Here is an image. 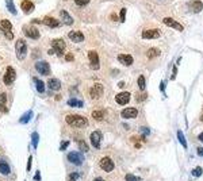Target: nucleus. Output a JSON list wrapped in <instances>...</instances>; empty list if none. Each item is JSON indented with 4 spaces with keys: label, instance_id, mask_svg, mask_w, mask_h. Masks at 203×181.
I'll list each match as a JSON object with an SVG mask.
<instances>
[{
    "label": "nucleus",
    "instance_id": "34",
    "mask_svg": "<svg viewBox=\"0 0 203 181\" xmlns=\"http://www.w3.org/2000/svg\"><path fill=\"white\" fill-rule=\"evenodd\" d=\"M31 139H33V146H34V147L38 146V142H39V135H38V132H33Z\"/></svg>",
    "mask_w": 203,
    "mask_h": 181
},
{
    "label": "nucleus",
    "instance_id": "49",
    "mask_svg": "<svg viewBox=\"0 0 203 181\" xmlns=\"http://www.w3.org/2000/svg\"><path fill=\"white\" fill-rule=\"evenodd\" d=\"M65 59H67V61H73V56H72V54H67V56H65Z\"/></svg>",
    "mask_w": 203,
    "mask_h": 181
},
{
    "label": "nucleus",
    "instance_id": "40",
    "mask_svg": "<svg viewBox=\"0 0 203 181\" xmlns=\"http://www.w3.org/2000/svg\"><path fill=\"white\" fill-rule=\"evenodd\" d=\"M125 18H126V8H122L121 10V22H125Z\"/></svg>",
    "mask_w": 203,
    "mask_h": 181
},
{
    "label": "nucleus",
    "instance_id": "10",
    "mask_svg": "<svg viewBox=\"0 0 203 181\" xmlns=\"http://www.w3.org/2000/svg\"><path fill=\"white\" fill-rule=\"evenodd\" d=\"M88 58H89V65L94 70L99 69V56L95 50H89L88 52Z\"/></svg>",
    "mask_w": 203,
    "mask_h": 181
},
{
    "label": "nucleus",
    "instance_id": "19",
    "mask_svg": "<svg viewBox=\"0 0 203 181\" xmlns=\"http://www.w3.org/2000/svg\"><path fill=\"white\" fill-rule=\"evenodd\" d=\"M100 141H102V132L100 131H94L91 134V143L95 147L100 146Z\"/></svg>",
    "mask_w": 203,
    "mask_h": 181
},
{
    "label": "nucleus",
    "instance_id": "8",
    "mask_svg": "<svg viewBox=\"0 0 203 181\" xmlns=\"http://www.w3.org/2000/svg\"><path fill=\"white\" fill-rule=\"evenodd\" d=\"M99 166L102 168V170L104 172H112L114 170V162H112L111 158H109V157H104V158H102L100 162H99Z\"/></svg>",
    "mask_w": 203,
    "mask_h": 181
},
{
    "label": "nucleus",
    "instance_id": "36",
    "mask_svg": "<svg viewBox=\"0 0 203 181\" xmlns=\"http://www.w3.org/2000/svg\"><path fill=\"white\" fill-rule=\"evenodd\" d=\"M138 87H140L141 90L145 89V77L144 76H140V77H138Z\"/></svg>",
    "mask_w": 203,
    "mask_h": 181
},
{
    "label": "nucleus",
    "instance_id": "42",
    "mask_svg": "<svg viewBox=\"0 0 203 181\" xmlns=\"http://www.w3.org/2000/svg\"><path fill=\"white\" fill-rule=\"evenodd\" d=\"M68 146H69V141H64V142H61V147H60V150H65Z\"/></svg>",
    "mask_w": 203,
    "mask_h": 181
},
{
    "label": "nucleus",
    "instance_id": "4",
    "mask_svg": "<svg viewBox=\"0 0 203 181\" xmlns=\"http://www.w3.org/2000/svg\"><path fill=\"white\" fill-rule=\"evenodd\" d=\"M52 46H53V52L56 53L57 56H64V53H65V41L64 39H53L52 41Z\"/></svg>",
    "mask_w": 203,
    "mask_h": 181
},
{
    "label": "nucleus",
    "instance_id": "11",
    "mask_svg": "<svg viewBox=\"0 0 203 181\" xmlns=\"http://www.w3.org/2000/svg\"><path fill=\"white\" fill-rule=\"evenodd\" d=\"M103 95V85L102 84H95L94 87L91 88V90H89V96H91L94 100H96V99H99Z\"/></svg>",
    "mask_w": 203,
    "mask_h": 181
},
{
    "label": "nucleus",
    "instance_id": "7",
    "mask_svg": "<svg viewBox=\"0 0 203 181\" xmlns=\"http://www.w3.org/2000/svg\"><path fill=\"white\" fill-rule=\"evenodd\" d=\"M35 69H37V72L39 74H42V76H49L50 74V66L46 61H38V62L35 64Z\"/></svg>",
    "mask_w": 203,
    "mask_h": 181
},
{
    "label": "nucleus",
    "instance_id": "43",
    "mask_svg": "<svg viewBox=\"0 0 203 181\" xmlns=\"http://www.w3.org/2000/svg\"><path fill=\"white\" fill-rule=\"evenodd\" d=\"M77 177H79V174L77 173H70L69 174V181H77Z\"/></svg>",
    "mask_w": 203,
    "mask_h": 181
},
{
    "label": "nucleus",
    "instance_id": "26",
    "mask_svg": "<svg viewBox=\"0 0 203 181\" xmlns=\"http://www.w3.org/2000/svg\"><path fill=\"white\" fill-rule=\"evenodd\" d=\"M160 56V50L156 49V47H152L146 52V57L148 58H156V57Z\"/></svg>",
    "mask_w": 203,
    "mask_h": 181
},
{
    "label": "nucleus",
    "instance_id": "3",
    "mask_svg": "<svg viewBox=\"0 0 203 181\" xmlns=\"http://www.w3.org/2000/svg\"><path fill=\"white\" fill-rule=\"evenodd\" d=\"M0 30L3 31L4 37H6L7 39H12V38H14V34H12V25H11L10 21H7V19L0 21Z\"/></svg>",
    "mask_w": 203,
    "mask_h": 181
},
{
    "label": "nucleus",
    "instance_id": "17",
    "mask_svg": "<svg viewBox=\"0 0 203 181\" xmlns=\"http://www.w3.org/2000/svg\"><path fill=\"white\" fill-rule=\"evenodd\" d=\"M118 61L121 64H123V65L130 66L131 64L134 62V58L130 56V54H119V56H118Z\"/></svg>",
    "mask_w": 203,
    "mask_h": 181
},
{
    "label": "nucleus",
    "instance_id": "52",
    "mask_svg": "<svg viewBox=\"0 0 203 181\" xmlns=\"http://www.w3.org/2000/svg\"><path fill=\"white\" fill-rule=\"evenodd\" d=\"M199 141H200V142H203V132H202V134H199Z\"/></svg>",
    "mask_w": 203,
    "mask_h": 181
},
{
    "label": "nucleus",
    "instance_id": "1",
    "mask_svg": "<svg viewBox=\"0 0 203 181\" xmlns=\"http://www.w3.org/2000/svg\"><path fill=\"white\" fill-rule=\"evenodd\" d=\"M65 120L72 127H87L88 126V119L81 115H68Z\"/></svg>",
    "mask_w": 203,
    "mask_h": 181
},
{
    "label": "nucleus",
    "instance_id": "32",
    "mask_svg": "<svg viewBox=\"0 0 203 181\" xmlns=\"http://www.w3.org/2000/svg\"><path fill=\"white\" fill-rule=\"evenodd\" d=\"M177 138H179V142L182 143V146L186 149L187 147V141H186V138H184V135H183V131H180V130L177 131Z\"/></svg>",
    "mask_w": 203,
    "mask_h": 181
},
{
    "label": "nucleus",
    "instance_id": "2",
    "mask_svg": "<svg viewBox=\"0 0 203 181\" xmlns=\"http://www.w3.org/2000/svg\"><path fill=\"white\" fill-rule=\"evenodd\" d=\"M15 53H16V57L19 59H25L26 54H27V43H26L25 39L19 38L15 43Z\"/></svg>",
    "mask_w": 203,
    "mask_h": 181
},
{
    "label": "nucleus",
    "instance_id": "29",
    "mask_svg": "<svg viewBox=\"0 0 203 181\" xmlns=\"http://www.w3.org/2000/svg\"><path fill=\"white\" fill-rule=\"evenodd\" d=\"M31 118H33V111H27L25 115L21 118V120H19V122H21L22 124H26V123L30 122V119H31Z\"/></svg>",
    "mask_w": 203,
    "mask_h": 181
},
{
    "label": "nucleus",
    "instance_id": "37",
    "mask_svg": "<svg viewBox=\"0 0 203 181\" xmlns=\"http://www.w3.org/2000/svg\"><path fill=\"white\" fill-rule=\"evenodd\" d=\"M126 181H141V177H137L134 174H126Z\"/></svg>",
    "mask_w": 203,
    "mask_h": 181
},
{
    "label": "nucleus",
    "instance_id": "25",
    "mask_svg": "<svg viewBox=\"0 0 203 181\" xmlns=\"http://www.w3.org/2000/svg\"><path fill=\"white\" fill-rule=\"evenodd\" d=\"M11 172V168L7 162H3V161H0V173L1 174H10Z\"/></svg>",
    "mask_w": 203,
    "mask_h": 181
},
{
    "label": "nucleus",
    "instance_id": "22",
    "mask_svg": "<svg viewBox=\"0 0 203 181\" xmlns=\"http://www.w3.org/2000/svg\"><path fill=\"white\" fill-rule=\"evenodd\" d=\"M21 8H22V11H25V12H30V11L34 10V4H33V1H30V0H23L21 3Z\"/></svg>",
    "mask_w": 203,
    "mask_h": 181
},
{
    "label": "nucleus",
    "instance_id": "9",
    "mask_svg": "<svg viewBox=\"0 0 203 181\" xmlns=\"http://www.w3.org/2000/svg\"><path fill=\"white\" fill-rule=\"evenodd\" d=\"M23 31H25V35L31 39H38L39 38V31L38 28L34 27V26H25L23 27Z\"/></svg>",
    "mask_w": 203,
    "mask_h": 181
},
{
    "label": "nucleus",
    "instance_id": "39",
    "mask_svg": "<svg viewBox=\"0 0 203 181\" xmlns=\"http://www.w3.org/2000/svg\"><path fill=\"white\" fill-rule=\"evenodd\" d=\"M140 132L141 134H144V135H149V134H150V130L148 129V127H141Z\"/></svg>",
    "mask_w": 203,
    "mask_h": 181
},
{
    "label": "nucleus",
    "instance_id": "13",
    "mask_svg": "<svg viewBox=\"0 0 203 181\" xmlns=\"http://www.w3.org/2000/svg\"><path fill=\"white\" fill-rule=\"evenodd\" d=\"M122 118L125 119H133V118H137L138 116V110L137 108H125L122 112H121Z\"/></svg>",
    "mask_w": 203,
    "mask_h": 181
},
{
    "label": "nucleus",
    "instance_id": "14",
    "mask_svg": "<svg viewBox=\"0 0 203 181\" xmlns=\"http://www.w3.org/2000/svg\"><path fill=\"white\" fill-rule=\"evenodd\" d=\"M115 101L121 105L126 104V103H129L130 101V93L129 92H121V93H118L115 96Z\"/></svg>",
    "mask_w": 203,
    "mask_h": 181
},
{
    "label": "nucleus",
    "instance_id": "47",
    "mask_svg": "<svg viewBox=\"0 0 203 181\" xmlns=\"http://www.w3.org/2000/svg\"><path fill=\"white\" fill-rule=\"evenodd\" d=\"M34 180H35V181H39V180H41V173H39V170H37V172H35Z\"/></svg>",
    "mask_w": 203,
    "mask_h": 181
},
{
    "label": "nucleus",
    "instance_id": "21",
    "mask_svg": "<svg viewBox=\"0 0 203 181\" xmlns=\"http://www.w3.org/2000/svg\"><path fill=\"white\" fill-rule=\"evenodd\" d=\"M60 15H61V19H62V22H64V23H65L67 26L73 25V18L70 16V15L68 14L67 11H61V12H60Z\"/></svg>",
    "mask_w": 203,
    "mask_h": 181
},
{
    "label": "nucleus",
    "instance_id": "31",
    "mask_svg": "<svg viewBox=\"0 0 203 181\" xmlns=\"http://www.w3.org/2000/svg\"><path fill=\"white\" fill-rule=\"evenodd\" d=\"M68 105H70V107H83L84 103L81 100H77V99H70V100H68Z\"/></svg>",
    "mask_w": 203,
    "mask_h": 181
},
{
    "label": "nucleus",
    "instance_id": "24",
    "mask_svg": "<svg viewBox=\"0 0 203 181\" xmlns=\"http://www.w3.org/2000/svg\"><path fill=\"white\" fill-rule=\"evenodd\" d=\"M6 103H7V95L0 93V110L4 111V112H8L7 107H6Z\"/></svg>",
    "mask_w": 203,
    "mask_h": 181
},
{
    "label": "nucleus",
    "instance_id": "30",
    "mask_svg": "<svg viewBox=\"0 0 203 181\" xmlns=\"http://www.w3.org/2000/svg\"><path fill=\"white\" fill-rule=\"evenodd\" d=\"M6 6H7L8 11H10L12 15H16V8L14 6V0H6Z\"/></svg>",
    "mask_w": 203,
    "mask_h": 181
},
{
    "label": "nucleus",
    "instance_id": "18",
    "mask_svg": "<svg viewBox=\"0 0 203 181\" xmlns=\"http://www.w3.org/2000/svg\"><path fill=\"white\" fill-rule=\"evenodd\" d=\"M42 23H45L46 26H49V27H52V28L60 27V21H57V19H54V18H52V16H45Z\"/></svg>",
    "mask_w": 203,
    "mask_h": 181
},
{
    "label": "nucleus",
    "instance_id": "28",
    "mask_svg": "<svg viewBox=\"0 0 203 181\" xmlns=\"http://www.w3.org/2000/svg\"><path fill=\"white\" fill-rule=\"evenodd\" d=\"M35 83V87H37V90H38L39 93H42L43 90H45V84H43L42 80H39V78H33Z\"/></svg>",
    "mask_w": 203,
    "mask_h": 181
},
{
    "label": "nucleus",
    "instance_id": "6",
    "mask_svg": "<svg viewBox=\"0 0 203 181\" xmlns=\"http://www.w3.org/2000/svg\"><path fill=\"white\" fill-rule=\"evenodd\" d=\"M15 78H16V72H15V69L12 66H7L6 74H4V77H3L4 84H6V85H11V84L15 81Z\"/></svg>",
    "mask_w": 203,
    "mask_h": 181
},
{
    "label": "nucleus",
    "instance_id": "45",
    "mask_svg": "<svg viewBox=\"0 0 203 181\" xmlns=\"http://www.w3.org/2000/svg\"><path fill=\"white\" fill-rule=\"evenodd\" d=\"M145 99H146V95L145 93H142V96H141V95H138V96H137V101H142V100H145Z\"/></svg>",
    "mask_w": 203,
    "mask_h": 181
},
{
    "label": "nucleus",
    "instance_id": "5",
    "mask_svg": "<svg viewBox=\"0 0 203 181\" xmlns=\"http://www.w3.org/2000/svg\"><path fill=\"white\" fill-rule=\"evenodd\" d=\"M68 161L70 164H75V165H81L84 162V156L81 151H70L68 154Z\"/></svg>",
    "mask_w": 203,
    "mask_h": 181
},
{
    "label": "nucleus",
    "instance_id": "53",
    "mask_svg": "<svg viewBox=\"0 0 203 181\" xmlns=\"http://www.w3.org/2000/svg\"><path fill=\"white\" fill-rule=\"evenodd\" d=\"M94 181H103V180H102V178H95Z\"/></svg>",
    "mask_w": 203,
    "mask_h": 181
},
{
    "label": "nucleus",
    "instance_id": "23",
    "mask_svg": "<svg viewBox=\"0 0 203 181\" xmlns=\"http://www.w3.org/2000/svg\"><path fill=\"white\" fill-rule=\"evenodd\" d=\"M48 85H49V88L52 90H60V88H61V83H60V80H57V78H50Z\"/></svg>",
    "mask_w": 203,
    "mask_h": 181
},
{
    "label": "nucleus",
    "instance_id": "48",
    "mask_svg": "<svg viewBox=\"0 0 203 181\" xmlns=\"http://www.w3.org/2000/svg\"><path fill=\"white\" fill-rule=\"evenodd\" d=\"M165 85H167V84H165V81H163V83L160 84V89H161V92H164V90H165Z\"/></svg>",
    "mask_w": 203,
    "mask_h": 181
},
{
    "label": "nucleus",
    "instance_id": "35",
    "mask_svg": "<svg viewBox=\"0 0 203 181\" xmlns=\"http://www.w3.org/2000/svg\"><path fill=\"white\" fill-rule=\"evenodd\" d=\"M202 173H203V169L200 166L195 168V169L192 170V176H194V177H200V176H202Z\"/></svg>",
    "mask_w": 203,
    "mask_h": 181
},
{
    "label": "nucleus",
    "instance_id": "33",
    "mask_svg": "<svg viewBox=\"0 0 203 181\" xmlns=\"http://www.w3.org/2000/svg\"><path fill=\"white\" fill-rule=\"evenodd\" d=\"M79 147H80V151H81V153H87L88 149H89V147H88V145L84 142V141H80V142H79Z\"/></svg>",
    "mask_w": 203,
    "mask_h": 181
},
{
    "label": "nucleus",
    "instance_id": "16",
    "mask_svg": "<svg viewBox=\"0 0 203 181\" xmlns=\"http://www.w3.org/2000/svg\"><path fill=\"white\" fill-rule=\"evenodd\" d=\"M158 37H160V31L158 30H154V28H152V30H145L142 33V38H145V39H156Z\"/></svg>",
    "mask_w": 203,
    "mask_h": 181
},
{
    "label": "nucleus",
    "instance_id": "38",
    "mask_svg": "<svg viewBox=\"0 0 203 181\" xmlns=\"http://www.w3.org/2000/svg\"><path fill=\"white\" fill-rule=\"evenodd\" d=\"M89 1H91V0H75V3H76L77 6H80V7H83V6H87Z\"/></svg>",
    "mask_w": 203,
    "mask_h": 181
},
{
    "label": "nucleus",
    "instance_id": "15",
    "mask_svg": "<svg viewBox=\"0 0 203 181\" xmlns=\"http://www.w3.org/2000/svg\"><path fill=\"white\" fill-rule=\"evenodd\" d=\"M68 37H69V39L72 42H76V43H79V42H83L84 41V34L81 31H70L69 34H68Z\"/></svg>",
    "mask_w": 203,
    "mask_h": 181
},
{
    "label": "nucleus",
    "instance_id": "41",
    "mask_svg": "<svg viewBox=\"0 0 203 181\" xmlns=\"http://www.w3.org/2000/svg\"><path fill=\"white\" fill-rule=\"evenodd\" d=\"M131 142H134V145H136L137 149H140V147L142 146V145H141V142H138V139H137L136 136H133V138H131Z\"/></svg>",
    "mask_w": 203,
    "mask_h": 181
},
{
    "label": "nucleus",
    "instance_id": "44",
    "mask_svg": "<svg viewBox=\"0 0 203 181\" xmlns=\"http://www.w3.org/2000/svg\"><path fill=\"white\" fill-rule=\"evenodd\" d=\"M176 73H177V68H176V66H173V72H172L171 80H175V78H176Z\"/></svg>",
    "mask_w": 203,
    "mask_h": 181
},
{
    "label": "nucleus",
    "instance_id": "27",
    "mask_svg": "<svg viewBox=\"0 0 203 181\" xmlns=\"http://www.w3.org/2000/svg\"><path fill=\"white\" fill-rule=\"evenodd\" d=\"M92 118H94L95 120L100 122V120H103V118H104V112L102 111V110H95V111L92 112Z\"/></svg>",
    "mask_w": 203,
    "mask_h": 181
},
{
    "label": "nucleus",
    "instance_id": "20",
    "mask_svg": "<svg viewBox=\"0 0 203 181\" xmlns=\"http://www.w3.org/2000/svg\"><path fill=\"white\" fill-rule=\"evenodd\" d=\"M190 8H191L195 14H198V12H200V11L203 10V3L202 1H199V0L191 1V3H190Z\"/></svg>",
    "mask_w": 203,
    "mask_h": 181
},
{
    "label": "nucleus",
    "instance_id": "50",
    "mask_svg": "<svg viewBox=\"0 0 203 181\" xmlns=\"http://www.w3.org/2000/svg\"><path fill=\"white\" fill-rule=\"evenodd\" d=\"M198 156H200V157H203V147H198Z\"/></svg>",
    "mask_w": 203,
    "mask_h": 181
},
{
    "label": "nucleus",
    "instance_id": "54",
    "mask_svg": "<svg viewBox=\"0 0 203 181\" xmlns=\"http://www.w3.org/2000/svg\"><path fill=\"white\" fill-rule=\"evenodd\" d=\"M200 120H202V122H203V114H202V115H200Z\"/></svg>",
    "mask_w": 203,
    "mask_h": 181
},
{
    "label": "nucleus",
    "instance_id": "46",
    "mask_svg": "<svg viewBox=\"0 0 203 181\" xmlns=\"http://www.w3.org/2000/svg\"><path fill=\"white\" fill-rule=\"evenodd\" d=\"M31 161H33V157H28V161H27V170L28 172L31 170Z\"/></svg>",
    "mask_w": 203,
    "mask_h": 181
},
{
    "label": "nucleus",
    "instance_id": "51",
    "mask_svg": "<svg viewBox=\"0 0 203 181\" xmlns=\"http://www.w3.org/2000/svg\"><path fill=\"white\" fill-rule=\"evenodd\" d=\"M111 19H112V21H118V16H116V14H111Z\"/></svg>",
    "mask_w": 203,
    "mask_h": 181
},
{
    "label": "nucleus",
    "instance_id": "12",
    "mask_svg": "<svg viewBox=\"0 0 203 181\" xmlns=\"http://www.w3.org/2000/svg\"><path fill=\"white\" fill-rule=\"evenodd\" d=\"M163 22H164V25H167L168 27H172V28H175V30H177V31H183L184 30V27H183L179 22L173 21L172 18H164L163 19Z\"/></svg>",
    "mask_w": 203,
    "mask_h": 181
}]
</instances>
